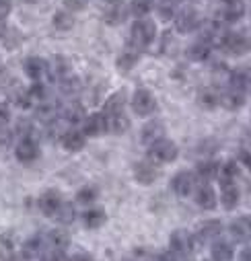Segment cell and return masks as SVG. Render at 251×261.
Wrapping results in <instances>:
<instances>
[{
	"label": "cell",
	"instance_id": "6da1fadb",
	"mask_svg": "<svg viewBox=\"0 0 251 261\" xmlns=\"http://www.w3.org/2000/svg\"><path fill=\"white\" fill-rule=\"evenodd\" d=\"M157 37V25L150 19H136L130 29V41L136 47V51L146 49Z\"/></svg>",
	"mask_w": 251,
	"mask_h": 261
},
{
	"label": "cell",
	"instance_id": "7a4b0ae2",
	"mask_svg": "<svg viewBox=\"0 0 251 261\" xmlns=\"http://www.w3.org/2000/svg\"><path fill=\"white\" fill-rule=\"evenodd\" d=\"M173 23H175V31L179 35H190V33L200 29L202 19H200V13L194 7H183L181 11L175 13Z\"/></svg>",
	"mask_w": 251,
	"mask_h": 261
},
{
	"label": "cell",
	"instance_id": "3957f363",
	"mask_svg": "<svg viewBox=\"0 0 251 261\" xmlns=\"http://www.w3.org/2000/svg\"><path fill=\"white\" fill-rule=\"evenodd\" d=\"M177 154H179V148H177V144H175L173 140H169V138H163V140L150 144V148H148V161H150L153 165H167V163H173V161L177 159Z\"/></svg>",
	"mask_w": 251,
	"mask_h": 261
},
{
	"label": "cell",
	"instance_id": "277c9868",
	"mask_svg": "<svg viewBox=\"0 0 251 261\" xmlns=\"http://www.w3.org/2000/svg\"><path fill=\"white\" fill-rule=\"evenodd\" d=\"M159 103H157V97L153 95V91L148 89H136L134 95H132V109L138 117H148L157 111Z\"/></svg>",
	"mask_w": 251,
	"mask_h": 261
},
{
	"label": "cell",
	"instance_id": "5b68a950",
	"mask_svg": "<svg viewBox=\"0 0 251 261\" xmlns=\"http://www.w3.org/2000/svg\"><path fill=\"white\" fill-rule=\"evenodd\" d=\"M222 49L231 56H245L247 51H251V37L243 35V33H227L224 41H222Z\"/></svg>",
	"mask_w": 251,
	"mask_h": 261
},
{
	"label": "cell",
	"instance_id": "8992f818",
	"mask_svg": "<svg viewBox=\"0 0 251 261\" xmlns=\"http://www.w3.org/2000/svg\"><path fill=\"white\" fill-rule=\"evenodd\" d=\"M194 249V237L187 232V230H175L169 239V251L175 255V257H183Z\"/></svg>",
	"mask_w": 251,
	"mask_h": 261
},
{
	"label": "cell",
	"instance_id": "52a82bcc",
	"mask_svg": "<svg viewBox=\"0 0 251 261\" xmlns=\"http://www.w3.org/2000/svg\"><path fill=\"white\" fill-rule=\"evenodd\" d=\"M15 156H17L19 163H25V165L37 161L39 159V144H37V140L31 138V136L21 138L17 148H15Z\"/></svg>",
	"mask_w": 251,
	"mask_h": 261
},
{
	"label": "cell",
	"instance_id": "ba28073f",
	"mask_svg": "<svg viewBox=\"0 0 251 261\" xmlns=\"http://www.w3.org/2000/svg\"><path fill=\"white\" fill-rule=\"evenodd\" d=\"M70 72H72V64H70V60L66 56L58 54L47 62V74L54 81H64V79L70 76Z\"/></svg>",
	"mask_w": 251,
	"mask_h": 261
},
{
	"label": "cell",
	"instance_id": "9c48e42d",
	"mask_svg": "<svg viewBox=\"0 0 251 261\" xmlns=\"http://www.w3.org/2000/svg\"><path fill=\"white\" fill-rule=\"evenodd\" d=\"M68 245H70L68 232L62 230V228H56V230H52L45 237V241H43V253H64Z\"/></svg>",
	"mask_w": 251,
	"mask_h": 261
},
{
	"label": "cell",
	"instance_id": "30bf717a",
	"mask_svg": "<svg viewBox=\"0 0 251 261\" xmlns=\"http://www.w3.org/2000/svg\"><path fill=\"white\" fill-rule=\"evenodd\" d=\"M196 187V175L190 173V171H179L175 173V177L171 179V189L179 195V198H185V195H190Z\"/></svg>",
	"mask_w": 251,
	"mask_h": 261
},
{
	"label": "cell",
	"instance_id": "8fae6325",
	"mask_svg": "<svg viewBox=\"0 0 251 261\" xmlns=\"http://www.w3.org/2000/svg\"><path fill=\"white\" fill-rule=\"evenodd\" d=\"M81 132L85 136H91V138H97V136H103L107 132V119L103 113H91L83 119V129Z\"/></svg>",
	"mask_w": 251,
	"mask_h": 261
},
{
	"label": "cell",
	"instance_id": "7c38bea8",
	"mask_svg": "<svg viewBox=\"0 0 251 261\" xmlns=\"http://www.w3.org/2000/svg\"><path fill=\"white\" fill-rule=\"evenodd\" d=\"M62 202H64V200H62V195H60L58 189H47V191H43L39 195L37 206H39L43 216H56V212L62 206Z\"/></svg>",
	"mask_w": 251,
	"mask_h": 261
},
{
	"label": "cell",
	"instance_id": "4fadbf2b",
	"mask_svg": "<svg viewBox=\"0 0 251 261\" xmlns=\"http://www.w3.org/2000/svg\"><path fill=\"white\" fill-rule=\"evenodd\" d=\"M23 70H25V74H27L31 81L39 83V81L47 74V60H43V58H39V56H29V58L23 62Z\"/></svg>",
	"mask_w": 251,
	"mask_h": 261
},
{
	"label": "cell",
	"instance_id": "5bb4252c",
	"mask_svg": "<svg viewBox=\"0 0 251 261\" xmlns=\"http://www.w3.org/2000/svg\"><path fill=\"white\" fill-rule=\"evenodd\" d=\"M159 177V171H157V165H153L150 161H140L134 165V179L140 183V185H150L155 183Z\"/></svg>",
	"mask_w": 251,
	"mask_h": 261
},
{
	"label": "cell",
	"instance_id": "9a60e30c",
	"mask_svg": "<svg viewBox=\"0 0 251 261\" xmlns=\"http://www.w3.org/2000/svg\"><path fill=\"white\" fill-rule=\"evenodd\" d=\"M220 15H222V23L227 25L239 23L245 17V3L243 0H227Z\"/></svg>",
	"mask_w": 251,
	"mask_h": 261
},
{
	"label": "cell",
	"instance_id": "2e32d148",
	"mask_svg": "<svg viewBox=\"0 0 251 261\" xmlns=\"http://www.w3.org/2000/svg\"><path fill=\"white\" fill-rule=\"evenodd\" d=\"M60 142H62V146H64L68 152H79V150L85 148L87 136L81 132V129H74V127H72V129H66V132L62 134Z\"/></svg>",
	"mask_w": 251,
	"mask_h": 261
},
{
	"label": "cell",
	"instance_id": "e0dca14e",
	"mask_svg": "<svg viewBox=\"0 0 251 261\" xmlns=\"http://www.w3.org/2000/svg\"><path fill=\"white\" fill-rule=\"evenodd\" d=\"M140 138H142V144H148V146L155 144V142H159V140H163V138H165V123L159 121V119L148 121V123L142 127Z\"/></svg>",
	"mask_w": 251,
	"mask_h": 261
},
{
	"label": "cell",
	"instance_id": "ac0fdd59",
	"mask_svg": "<svg viewBox=\"0 0 251 261\" xmlns=\"http://www.w3.org/2000/svg\"><path fill=\"white\" fill-rule=\"evenodd\" d=\"M231 234L235 243H249L251 241V216H241L231 224Z\"/></svg>",
	"mask_w": 251,
	"mask_h": 261
},
{
	"label": "cell",
	"instance_id": "d6986e66",
	"mask_svg": "<svg viewBox=\"0 0 251 261\" xmlns=\"http://www.w3.org/2000/svg\"><path fill=\"white\" fill-rule=\"evenodd\" d=\"M220 105L229 111H239L243 105H245V93L237 91V89H224L220 93Z\"/></svg>",
	"mask_w": 251,
	"mask_h": 261
},
{
	"label": "cell",
	"instance_id": "ffe728a7",
	"mask_svg": "<svg viewBox=\"0 0 251 261\" xmlns=\"http://www.w3.org/2000/svg\"><path fill=\"white\" fill-rule=\"evenodd\" d=\"M126 101H128V97H126V91L119 89L115 91L105 103H103V115H115V113H123V107H126Z\"/></svg>",
	"mask_w": 251,
	"mask_h": 261
},
{
	"label": "cell",
	"instance_id": "44dd1931",
	"mask_svg": "<svg viewBox=\"0 0 251 261\" xmlns=\"http://www.w3.org/2000/svg\"><path fill=\"white\" fill-rule=\"evenodd\" d=\"M194 200H196V204L202 210H214V206H216V193H214V189L210 185H200L196 189Z\"/></svg>",
	"mask_w": 251,
	"mask_h": 261
},
{
	"label": "cell",
	"instance_id": "7402d4cb",
	"mask_svg": "<svg viewBox=\"0 0 251 261\" xmlns=\"http://www.w3.org/2000/svg\"><path fill=\"white\" fill-rule=\"evenodd\" d=\"M136 64H138V51H136V49H126V51H121V54L117 56L115 68H117V72H121V74H128L130 70L136 68Z\"/></svg>",
	"mask_w": 251,
	"mask_h": 261
},
{
	"label": "cell",
	"instance_id": "603a6c76",
	"mask_svg": "<svg viewBox=\"0 0 251 261\" xmlns=\"http://www.w3.org/2000/svg\"><path fill=\"white\" fill-rule=\"evenodd\" d=\"M210 54H212V47H210L206 41H202V39H198L196 43H192L190 47H187V51H185L187 60L198 62V64H202V62H208Z\"/></svg>",
	"mask_w": 251,
	"mask_h": 261
},
{
	"label": "cell",
	"instance_id": "cb8c5ba5",
	"mask_svg": "<svg viewBox=\"0 0 251 261\" xmlns=\"http://www.w3.org/2000/svg\"><path fill=\"white\" fill-rule=\"evenodd\" d=\"M198 105H200L202 109H206V111L216 109V107L220 105V91H216V89H212V87L202 89V91L198 93Z\"/></svg>",
	"mask_w": 251,
	"mask_h": 261
},
{
	"label": "cell",
	"instance_id": "d4e9b609",
	"mask_svg": "<svg viewBox=\"0 0 251 261\" xmlns=\"http://www.w3.org/2000/svg\"><path fill=\"white\" fill-rule=\"evenodd\" d=\"M105 220H107V214H105V210L99 208V206H91V208H87L85 214H83V222H85L87 228H99V226L105 224Z\"/></svg>",
	"mask_w": 251,
	"mask_h": 261
},
{
	"label": "cell",
	"instance_id": "484cf974",
	"mask_svg": "<svg viewBox=\"0 0 251 261\" xmlns=\"http://www.w3.org/2000/svg\"><path fill=\"white\" fill-rule=\"evenodd\" d=\"M231 89H237L241 93L251 89V70L249 68H237L231 72Z\"/></svg>",
	"mask_w": 251,
	"mask_h": 261
},
{
	"label": "cell",
	"instance_id": "4316f807",
	"mask_svg": "<svg viewBox=\"0 0 251 261\" xmlns=\"http://www.w3.org/2000/svg\"><path fill=\"white\" fill-rule=\"evenodd\" d=\"M177 3L179 0H155V11H157V17L167 23V21H173L175 13H177Z\"/></svg>",
	"mask_w": 251,
	"mask_h": 261
},
{
	"label": "cell",
	"instance_id": "83f0119b",
	"mask_svg": "<svg viewBox=\"0 0 251 261\" xmlns=\"http://www.w3.org/2000/svg\"><path fill=\"white\" fill-rule=\"evenodd\" d=\"M107 119V132L111 134H123L130 127V119L126 117V113H115V115H105Z\"/></svg>",
	"mask_w": 251,
	"mask_h": 261
},
{
	"label": "cell",
	"instance_id": "f1b7e54d",
	"mask_svg": "<svg viewBox=\"0 0 251 261\" xmlns=\"http://www.w3.org/2000/svg\"><path fill=\"white\" fill-rule=\"evenodd\" d=\"M52 23H54V27H56V31H70L72 27H74V15L70 13V11H66V9H62V11H56V15H54V19H52Z\"/></svg>",
	"mask_w": 251,
	"mask_h": 261
},
{
	"label": "cell",
	"instance_id": "f546056e",
	"mask_svg": "<svg viewBox=\"0 0 251 261\" xmlns=\"http://www.w3.org/2000/svg\"><path fill=\"white\" fill-rule=\"evenodd\" d=\"M237 175H239V167H237V163H235V161H229V163H224L222 167H218V175H216V179H218L220 185L224 187V185H235Z\"/></svg>",
	"mask_w": 251,
	"mask_h": 261
},
{
	"label": "cell",
	"instance_id": "4dcf8cb0",
	"mask_svg": "<svg viewBox=\"0 0 251 261\" xmlns=\"http://www.w3.org/2000/svg\"><path fill=\"white\" fill-rule=\"evenodd\" d=\"M218 167H220V165H218L216 161H204V163H200V165H198V171H196V179H202L204 185H208L212 179H216Z\"/></svg>",
	"mask_w": 251,
	"mask_h": 261
},
{
	"label": "cell",
	"instance_id": "1f68e13d",
	"mask_svg": "<svg viewBox=\"0 0 251 261\" xmlns=\"http://www.w3.org/2000/svg\"><path fill=\"white\" fill-rule=\"evenodd\" d=\"M210 253H212V259H214V261H231L233 255H235L233 245L227 243V241H216V243L212 245Z\"/></svg>",
	"mask_w": 251,
	"mask_h": 261
},
{
	"label": "cell",
	"instance_id": "d6a6232c",
	"mask_svg": "<svg viewBox=\"0 0 251 261\" xmlns=\"http://www.w3.org/2000/svg\"><path fill=\"white\" fill-rule=\"evenodd\" d=\"M220 202L227 210H235L239 204V189L235 185H224L222 193H220Z\"/></svg>",
	"mask_w": 251,
	"mask_h": 261
},
{
	"label": "cell",
	"instance_id": "836d02e7",
	"mask_svg": "<svg viewBox=\"0 0 251 261\" xmlns=\"http://www.w3.org/2000/svg\"><path fill=\"white\" fill-rule=\"evenodd\" d=\"M220 230H222V224H220L218 220H206V222H202V226H200V239H204V241H214V239L220 234Z\"/></svg>",
	"mask_w": 251,
	"mask_h": 261
},
{
	"label": "cell",
	"instance_id": "e575fe53",
	"mask_svg": "<svg viewBox=\"0 0 251 261\" xmlns=\"http://www.w3.org/2000/svg\"><path fill=\"white\" fill-rule=\"evenodd\" d=\"M155 0H132L130 3V13L136 19H146V15L153 11Z\"/></svg>",
	"mask_w": 251,
	"mask_h": 261
},
{
	"label": "cell",
	"instance_id": "d590c367",
	"mask_svg": "<svg viewBox=\"0 0 251 261\" xmlns=\"http://www.w3.org/2000/svg\"><path fill=\"white\" fill-rule=\"evenodd\" d=\"M56 218H58L60 224H70V222L77 218V210H74V206H72L70 202H62V206H60L58 212H56Z\"/></svg>",
	"mask_w": 251,
	"mask_h": 261
},
{
	"label": "cell",
	"instance_id": "8d00e7d4",
	"mask_svg": "<svg viewBox=\"0 0 251 261\" xmlns=\"http://www.w3.org/2000/svg\"><path fill=\"white\" fill-rule=\"evenodd\" d=\"M97 195H99L97 187L85 185V187H81L79 193H77V202H79V204H85V206H91V204L97 200Z\"/></svg>",
	"mask_w": 251,
	"mask_h": 261
},
{
	"label": "cell",
	"instance_id": "74e56055",
	"mask_svg": "<svg viewBox=\"0 0 251 261\" xmlns=\"http://www.w3.org/2000/svg\"><path fill=\"white\" fill-rule=\"evenodd\" d=\"M126 17H128V11H126L121 5H115V7H111V9L105 13V23H107V25H117V23H121Z\"/></svg>",
	"mask_w": 251,
	"mask_h": 261
},
{
	"label": "cell",
	"instance_id": "f35d334b",
	"mask_svg": "<svg viewBox=\"0 0 251 261\" xmlns=\"http://www.w3.org/2000/svg\"><path fill=\"white\" fill-rule=\"evenodd\" d=\"M64 117H66V121H70V123L83 121V119H85V109H83V105H81V103H70V105L64 109Z\"/></svg>",
	"mask_w": 251,
	"mask_h": 261
},
{
	"label": "cell",
	"instance_id": "ab89813d",
	"mask_svg": "<svg viewBox=\"0 0 251 261\" xmlns=\"http://www.w3.org/2000/svg\"><path fill=\"white\" fill-rule=\"evenodd\" d=\"M89 5V0H64V7H66V11H83L85 7Z\"/></svg>",
	"mask_w": 251,
	"mask_h": 261
},
{
	"label": "cell",
	"instance_id": "60d3db41",
	"mask_svg": "<svg viewBox=\"0 0 251 261\" xmlns=\"http://www.w3.org/2000/svg\"><path fill=\"white\" fill-rule=\"evenodd\" d=\"M13 140V134L7 125H0V146H9Z\"/></svg>",
	"mask_w": 251,
	"mask_h": 261
},
{
	"label": "cell",
	"instance_id": "b9f144b4",
	"mask_svg": "<svg viewBox=\"0 0 251 261\" xmlns=\"http://www.w3.org/2000/svg\"><path fill=\"white\" fill-rule=\"evenodd\" d=\"M239 261H251V247H245L239 255Z\"/></svg>",
	"mask_w": 251,
	"mask_h": 261
},
{
	"label": "cell",
	"instance_id": "7bdbcfd3",
	"mask_svg": "<svg viewBox=\"0 0 251 261\" xmlns=\"http://www.w3.org/2000/svg\"><path fill=\"white\" fill-rule=\"evenodd\" d=\"M70 261H93V257L87 255V253H79V255H74Z\"/></svg>",
	"mask_w": 251,
	"mask_h": 261
},
{
	"label": "cell",
	"instance_id": "ee69618b",
	"mask_svg": "<svg viewBox=\"0 0 251 261\" xmlns=\"http://www.w3.org/2000/svg\"><path fill=\"white\" fill-rule=\"evenodd\" d=\"M243 161H245V163H247V167L251 169V154H245V159H243Z\"/></svg>",
	"mask_w": 251,
	"mask_h": 261
},
{
	"label": "cell",
	"instance_id": "f6af8a7d",
	"mask_svg": "<svg viewBox=\"0 0 251 261\" xmlns=\"http://www.w3.org/2000/svg\"><path fill=\"white\" fill-rule=\"evenodd\" d=\"M23 3H27V5H35L37 0H23Z\"/></svg>",
	"mask_w": 251,
	"mask_h": 261
},
{
	"label": "cell",
	"instance_id": "bcb514c9",
	"mask_svg": "<svg viewBox=\"0 0 251 261\" xmlns=\"http://www.w3.org/2000/svg\"><path fill=\"white\" fill-rule=\"evenodd\" d=\"M105 3H109V5H117L119 0H105Z\"/></svg>",
	"mask_w": 251,
	"mask_h": 261
},
{
	"label": "cell",
	"instance_id": "7dc6e473",
	"mask_svg": "<svg viewBox=\"0 0 251 261\" xmlns=\"http://www.w3.org/2000/svg\"><path fill=\"white\" fill-rule=\"evenodd\" d=\"M0 261H7V257H5L3 253H0Z\"/></svg>",
	"mask_w": 251,
	"mask_h": 261
},
{
	"label": "cell",
	"instance_id": "c3c4849f",
	"mask_svg": "<svg viewBox=\"0 0 251 261\" xmlns=\"http://www.w3.org/2000/svg\"><path fill=\"white\" fill-rule=\"evenodd\" d=\"M185 3H192V0H185Z\"/></svg>",
	"mask_w": 251,
	"mask_h": 261
}]
</instances>
